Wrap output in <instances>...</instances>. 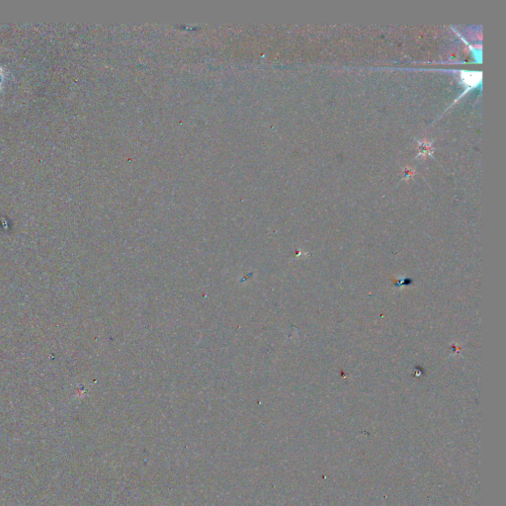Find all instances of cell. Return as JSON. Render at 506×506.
Instances as JSON below:
<instances>
[{"instance_id":"obj_1","label":"cell","mask_w":506,"mask_h":506,"mask_svg":"<svg viewBox=\"0 0 506 506\" xmlns=\"http://www.w3.org/2000/svg\"><path fill=\"white\" fill-rule=\"evenodd\" d=\"M462 76L464 81L471 86L477 85L482 78L481 72H462Z\"/></svg>"}]
</instances>
